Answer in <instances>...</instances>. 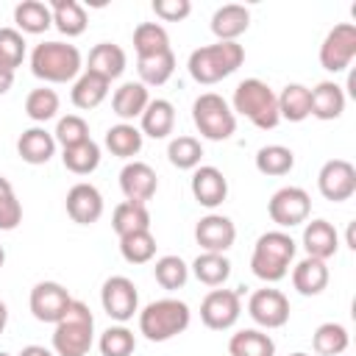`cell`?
I'll use <instances>...</instances> for the list:
<instances>
[{"instance_id":"1","label":"cell","mask_w":356,"mask_h":356,"mask_svg":"<svg viewBox=\"0 0 356 356\" xmlns=\"http://www.w3.org/2000/svg\"><path fill=\"white\" fill-rule=\"evenodd\" d=\"M245 61V47L239 42H214V44H203L197 50L189 53V75L197 83H217L222 78H228L231 72H236Z\"/></svg>"},{"instance_id":"2","label":"cell","mask_w":356,"mask_h":356,"mask_svg":"<svg viewBox=\"0 0 356 356\" xmlns=\"http://www.w3.org/2000/svg\"><path fill=\"white\" fill-rule=\"evenodd\" d=\"M295 239L286 231H267L256 239L253 245V256H250V270L256 278L275 284L281 278H286L289 264L295 259Z\"/></svg>"},{"instance_id":"3","label":"cell","mask_w":356,"mask_h":356,"mask_svg":"<svg viewBox=\"0 0 356 356\" xmlns=\"http://www.w3.org/2000/svg\"><path fill=\"white\" fill-rule=\"evenodd\" d=\"M192 312L184 300L178 298H161L147 303L139 312V334H145V339L150 342H167L178 334H184L189 328Z\"/></svg>"},{"instance_id":"4","label":"cell","mask_w":356,"mask_h":356,"mask_svg":"<svg viewBox=\"0 0 356 356\" xmlns=\"http://www.w3.org/2000/svg\"><path fill=\"white\" fill-rule=\"evenodd\" d=\"M95 339V317L86 303L72 300L53 331L56 356H86Z\"/></svg>"},{"instance_id":"5","label":"cell","mask_w":356,"mask_h":356,"mask_svg":"<svg viewBox=\"0 0 356 356\" xmlns=\"http://www.w3.org/2000/svg\"><path fill=\"white\" fill-rule=\"evenodd\" d=\"M83 67L81 50L67 42H42L31 53V72L47 83L75 81Z\"/></svg>"},{"instance_id":"6","label":"cell","mask_w":356,"mask_h":356,"mask_svg":"<svg viewBox=\"0 0 356 356\" xmlns=\"http://www.w3.org/2000/svg\"><path fill=\"white\" fill-rule=\"evenodd\" d=\"M234 114H242L245 120H250L256 128L270 131L281 122L278 114V95L259 78H245L236 89H234Z\"/></svg>"},{"instance_id":"7","label":"cell","mask_w":356,"mask_h":356,"mask_svg":"<svg viewBox=\"0 0 356 356\" xmlns=\"http://www.w3.org/2000/svg\"><path fill=\"white\" fill-rule=\"evenodd\" d=\"M192 122L200 131V136H206L211 142L231 139L236 131V114L231 111L225 97L217 92H203L192 103Z\"/></svg>"},{"instance_id":"8","label":"cell","mask_w":356,"mask_h":356,"mask_svg":"<svg viewBox=\"0 0 356 356\" xmlns=\"http://www.w3.org/2000/svg\"><path fill=\"white\" fill-rule=\"evenodd\" d=\"M309 211H312V197L300 186H281L278 192H273L267 203V214L278 228H292L306 222Z\"/></svg>"},{"instance_id":"9","label":"cell","mask_w":356,"mask_h":356,"mask_svg":"<svg viewBox=\"0 0 356 356\" xmlns=\"http://www.w3.org/2000/svg\"><path fill=\"white\" fill-rule=\"evenodd\" d=\"M353 56H356V25L353 22L334 25L325 33L323 44H320V64H323V70L342 72V70L350 67Z\"/></svg>"},{"instance_id":"10","label":"cell","mask_w":356,"mask_h":356,"mask_svg":"<svg viewBox=\"0 0 356 356\" xmlns=\"http://www.w3.org/2000/svg\"><path fill=\"white\" fill-rule=\"evenodd\" d=\"M100 303H103V312L117 320V323H128L136 312H139V292H136V284L125 275H111L103 281V289H100Z\"/></svg>"},{"instance_id":"11","label":"cell","mask_w":356,"mask_h":356,"mask_svg":"<svg viewBox=\"0 0 356 356\" xmlns=\"http://www.w3.org/2000/svg\"><path fill=\"white\" fill-rule=\"evenodd\" d=\"M239 289H211L200 303V320L211 331H228L242 314Z\"/></svg>"},{"instance_id":"12","label":"cell","mask_w":356,"mask_h":356,"mask_svg":"<svg viewBox=\"0 0 356 356\" xmlns=\"http://www.w3.org/2000/svg\"><path fill=\"white\" fill-rule=\"evenodd\" d=\"M317 189L325 200L342 203L356 192V167L345 159H331L317 172Z\"/></svg>"},{"instance_id":"13","label":"cell","mask_w":356,"mask_h":356,"mask_svg":"<svg viewBox=\"0 0 356 356\" xmlns=\"http://www.w3.org/2000/svg\"><path fill=\"white\" fill-rule=\"evenodd\" d=\"M248 314L261 328H281L289 320V300L281 289H256L248 300Z\"/></svg>"},{"instance_id":"14","label":"cell","mask_w":356,"mask_h":356,"mask_svg":"<svg viewBox=\"0 0 356 356\" xmlns=\"http://www.w3.org/2000/svg\"><path fill=\"white\" fill-rule=\"evenodd\" d=\"M31 314L39 320V323H58L61 314L67 312V306L72 303L67 286H61L58 281H39L33 289H31Z\"/></svg>"},{"instance_id":"15","label":"cell","mask_w":356,"mask_h":356,"mask_svg":"<svg viewBox=\"0 0 356 356\" xmlns=\"http://www.w3.org/2000/svg\"><path fill=\"white\" fill-rule=\"evenodd\" d=\"M120 189L125 195V200L131 203H147L156 189H159V178H156V170L145 161H128L122 170H120Z\"/></svg>"},{"instance_id":"16","label":"cell","mask_w":356,"mask_h":356,"mask_svg":"<svg viewBox=\"0 0 356 356\" xmlns=\"http://www.w3.org/2000/svg\"><path fill=\"white\" fill-rule=\"evenodd\" d=\"M195 239L206 253H225L236 239V225L225 214H206L195 225Z\"/></svg>"},{"instance_id":"17","label":"cell","mask_w":356,"mask_h":356,"mask_svg":"<svg viewBox=\"0 0 356 356\" xmlns=\"http://www.w3.org/2000/svg\"><path fill=\"white\" fill-rule=\"evenodd\" d=\"M64 206H67V214L72 217V222H78V225H92L103 217V195L97 186H92L86 181L75 184L67 192Z\"/></svg>"},{"instance_id":"18","label":"cell","mask_w":356,"mask_h":356,"mask_svg":"<svg viewBox=\"0 0 356 356\" xmlns=\"http://www.w3.org/2000/svg\"><path fill=\"white\" fill-rule=\"evenodd\" d=\"M189 186H192V197H195L200 206H206V209H214V206H220V203L228 197V181H225V175H222L217 167H211V164L195 167Z\"/></svg>"},{"instance_id":"19","label":"cell","mask_w":356,"mask_h":356,"mask_svg":"<svg viewBox=\"0 0 356 356\" xmlns=\"http://www.w3.org/2000/svg\"><path fill=\"white\" fill-rule=\"evenodd\" d=\"M248 28H250V11L239 3L220 6L211 14V33L217 36V42H236V36H242Z\"/></svg>"},{"instance_id":"20","label":"cell","mask_w":356,"mask_h":356,"mask_svg":"<svg viewBox=\"0 0 356 356\" xmlns=\"http://www.w3.org/2000/svg\"><path fill=\"white\" fill-rule=\"evenodd\" d=\"M303 248L312 259H331L339 248V234L328 220H312L303 228Z\"/></svg>"},{"instance_id":"21","label":"cell","mask_w":356,"mask_h":356,"mask_svg":"<svg viewBox=\"0 0 356 356\" xmlns=\"http://www.w3.org/2000/svg\"><path fill=\"white\" fill-rule=\"evenodd\" d=\"M125 64H128V58H125V50H122L120 44H114V42H100V44H95V47L89 50L86 70L103 75V78L111 83L114 78H120V75L125 72Z\"/></svg>"},{"instance_id":"22","label":"cell","mask_w":356,"mask_h":356,"mask_svg":"<svg viewBox=\"0 0 356 356\" xmlns=\"http://www.w3.org/2000/svg\"><path fill=\"white\" fill-rule=\"evenodd\" d=\"M17 153H19V159L28 161V164H47V161L53 159V153H56V139H53L50 131L33 125V128H28V131L19 134V139H17Z\"/></svg>"},{"instance_id":"23","label":"cell","mask_w":356,"mask_h":356,"mask_svg":"<svg viewBox=\"0 0 356 356\" xmlns=\"http://www.w3.org/2000/svg\"><path fill=\"white\" fill-rule=\"evenodd\" d=\"M292 286L306 298L320 295L328 286V264L323 259H312V256L300 259L292 267Z\"/></svg>"},{"instance_id":"24","label":"cell","mask_w":356,"mask_h":356,"mask_svg":"<svg viewBox=\"0 0 356 356\" xmlns=\"http://www.w3.org/2000/svg\"><path fill=\"white\" fill-rule=\"evenodd\" d=\"M108 81L103 78V75H97V72H89V70H83L78 78H75V83H72V106L75 108H83V111H89V108H97L106 97H108Z\"/></svg>"},{"instance_id":"25","label":"cell","mask_w":356,"mask_h":356,"mask_svg":"<svg viewBox=\"0 0 356 356\" xmlns=\"http://www.w3.org/2000/svg\"><path fill=\"white\" fill-rule=\"evenodd\" d=\"M142 136H150V139H164V136H170L172 134V128H175V108H172V103L170 100H164V97H156V100H150L147 103V108L142 111Z\"/></svg>"},{"instance_id":"26","label":"cell","mask_w":356,"mask_h":356,"mask_svg":"<svg viewBox=\"0 0 356 356\" xmlns=\"http://www.w3.org/2000/svg\"><path fill=\"white\" fill-rule=\"evenodd\" d=\"M150 103V95H147V86L139 83V81H125L114 95H111V108L120 120H134V117H142V111L147 108Z\"/></svg>"},{"instance_id":"27","label":"cell","mask_w":356,"mask_h":356,"mask_svg":"<svg viewBox=\"0 0 356 356\" xmlns=\"http://www.w3.org/2000/svg\"><path fill=\"white\" fill-rule=\"evenodd\" d=\"M312 92V117L317 120H337L345 111V92L334 81H320Z\"/></svg>"},{"instance_id":"28","label":"cell","mask_w":356,"mask_h":356,"mask_svg":"<svg viewBox=\"0 0 356 356\" xmlns=\"http://www.w3.org/2000/svg\"><path fill=\"white\" fill-rule=\"evenodd\" d=\"M278 114L281 120L289 122H303L312 117V92L303 83H286L284 92L278 95Z\"/></svg>"},{"instance_id":"29","label":"cell","mask_w":356,"mask_h":356,"mask_svg":"<svg viewBox=\"0 0 356 356\" xmlns=\"http://www.w3.org/2000/svg\"><path fill=\"white\" fill-rule=\"evenodd\" d=\"M14 22L19 33H44L53 25V14L42 0H22L14 8Z\"/></svg>"},{"instance_id":"30","label":"cell","mask_w":356,"mask_h":356,"mask_svg":"<svg viewBox=\"0 0 356 356\" xmlns=\"http://www.w3.org/2000/svg\"><path fill=\"white\" fill-rule=\"evenodd\" d=\"M111 228L117 231V236H128V234H136V231H150V211L145 203H131V200H122L114 214H111Z\"/></svg>"},{"instance_id":"31","label":"cell","mask_w":356,"mask_h":356,"mask_svg":"<svg viewBox=\"0 0 356 356\" xmlns=\"http://www.w3.org/2000/svg\"><path fill=\"white\" fill-rule=\"evenodd\" d=\"M134 50H136V58L167 53V50H172L170 47V33L159 22H139L136 31H134Z\"/></svg>"},{"instance_id":"32","label":"cell","mask_w":356,"mask_h":356,"mask_svg":"<svg viewBox=\"0 0 356 356\" xmlns=\"http://www.w3.org/2000/svg\"><path fill=\"white\" fill-rule=\"evenodd\" d=\"M228 353L231 356H275V342L270 339V334L259 328H245L231 337Z\"/></svg>"},{"instance_id":"33","label":"cell","mask_w":356,"mask_h":356,"mask_svg":"<svg viewBox=\"0 0 356 356\" xmlns=\"http://www.w3.org/2000/svg\"><path fill=\"white\" fill-rule=\"evenodd\" d=\"M50 14H53V25L64 36H81L86 31V11L78 0H53Z\"/></svg>"},{"instance_id":"34","label":"cell","mask_w":356,"mask_h":356,"mask_svg":"<svg viewBox=\"0 0 356 356\" xmlns=\"http://www.w3.org/2000/svg\"><path fill=\"white\" fill-rule=\"evenodd\" d=\"M189 270L195 273V278L200 284H206V286H222L228 281V275H231V261L225 259V253H206L203 250L192 261Z\"/></svg>"},{"instance_id":"35","label":"cell","mask_w":356,"mask_h":356,"mask_svg":"<svg viewBox=\"0 0 356 356\" xmlns=\"http://www.w3.org/2000/svg\"><path fill=\"white\" fill-rule=\"evenodd\" d=\"M136 70H139V83H145V86H161L175 72V53L167 50V53H159V56L136 58Z\"/></svg>"},{"instance_id":"36","label":"cell","mask_w":356,"mask_h":356,"mask_svg":"<svg viewBox=\"0 0 356 356\" xmlns=\"http://www.w3.org/2000/svg\"><path fill=\"white\" fill-rule=\"evenodd\" d=\"M106 147L111 150V156H120V159H134L139 150H142V131L131 122H120V125H111L106 131Z\"/></svg>"},{"instance_id":"37","label":"cell","mask_w":356,"mask_h":356,"mask_svg":"<svg viewBox=\"0 0 356 356\" xmlns=\"http://www.w3.org/2000/svg\"><path fill=\"white\" fill-rule=\"evenodd\" d=\"M312 345L320 356H339V353L348 350L350 337H348V328L342 323H323V325L314 328Z\"/></svg>"},{"instance_id":"38","label":"cell","mask_w":356,"mask_h":356,"mask_svg":"<svg viewBox=\"0 0 356 356\" xmlns=\"http://www.w3.org/2000/svg\"><path fill=\"white\" fill-rule=\"evenodd\" d=\"M61 161H64V167H67L70 172H75V175H89V172H95L97 164H100V147H97V142L86 139V142H81V145L64 147Z\"/></svg>"},{"instance_id":"39","label":"cell","mask_w":356,"mask_h":356,"mask_svg":"<svg viewBox=\"0 0 356 356\" xmlns=\"http://www.w3.org/2000/svg\"><path fill=\"white\" fill-rule=\"evenodd\" d=\"M295 167V153L284 145H264L256 153V170L261 175H286Z\"/></svg>"},{"instance_id":"40","label":"cell","mask_w":356,"mask_h":356,"mask_svg":"<svg viewBox=\"0 0 356 356\" xmlns=\"http://www.w3.org/2000/svg\"><path fill=\"white\" fill-rule=\"evenodd\" d=\"M58 95L56 89H47V86H39V89H31L28 97H25V114L33 120V122H47L58 114Z\"/></svg>"},{"instance_id":"41","label":"cell","mask_w":356,"mask_h":356,"mask_svg":"<svg viewBox=\"0 0 356 356\" xmlns=\"http://www.w3.org/2000/svg\"><path fill=\"white\" fill-rule=\"evenodd\" d=\"M167 159L172 167L178 170H195L200 167V159H203V147L195 136H175L170 145H167Z\"/></svg>"},{"instance_id":"42","label":"cell","mask_w":356,"mask_h":356,"mask_svg":"<svg viewBox=\"0 0 356 356\" xmlns=\"http://www.w3.org/2000/svg\"><path fill=\"white\" fill-rule=\"evenodd\" d=\"M120 253L128 264H147L156 256V236L150 231H136L120 239Z\"/></svg>"},{"instance_id":"43","label":"cell","mask_w":356,"mask_h":356,"mask_svg":"<svg viewBox=\"0 0 356 356\" xmlns=\"http://www.w3.org/2000/svg\"><path fill=\"white\" fill-rule=\"evenodd\" d=\"M153 275L164 289H181L189 278V264L181 256H161L153 264Z\"/></svg>"},{"instance_id":"44","label":"cell","mask_w":356,"mask_h":356,"mask_svg":"<svg viewBox=\"0 0 356 356\" xmlns=\"http://www.w3.org/2000/svg\"><path fill=\"white\" fill-rule=\"evenodd\" d=\"M97 348H100L103 356H131L134 348H136V337L125 325H111L100 334Z\"/></svg>"},{"instance_id":"45","label":"cell","mask_w":356,"mask_h":356,"mask_svg":"<svg viewBox=\"0 0 356 356\" xmlns=\"http://www.w3.org/2000/svg\"><path fill=\"white\" fill-rule=\"evenodd\" d=\"M53 139H56L61 147H72V145H81V142H86V139H92V136H89V125H86L83 117L67 114V117H61V120L56 122Z\"/></svg>"},{"instance_id":"46","label":"cell","mask_w":356,"mask_h":356,"mask_svg":"<svg viewBox=\"0 0 356 356\" xmlns=\"http://www.w3.org/2000/svg\"><path fill=\"white\" fill-rule=\"evenodd\" d=\"M25 58V39L17 28H0V67L17 70Z\"/></svg>"},{"instance_id":"47","label":"cell","mask_w":356,"mask_h":356,"mask_svg":"<svg viewBox=\"0 0 356 356\" xmlns=\"http://www.w3.org/2000/svg\"><path fill=\"white\" fill-rule=\"evenodd\" d=\"M19 222H22V206L8 178L0 175V231H14Z\"/></svg>"},{"instance_id":"48","label":"cell","mask_w":356,"mask_h":356,"mask_svg":"<svg viewBox=\"0 0 356 356\" xmlns=\"http://www.w3.org/2000/svg\"><path fill=\"white\" fill-rule=\"evenodd\" d=\"M153 11L164 22H181L189 17L192 3L189 0H153Z\"/></svg>"},{"instance_id":"49","label":"cell","mask_w":356,"mask_h":356,"mask_svg":"<svg viewBox=\"0 0 356 356\" xmlns=\"http://www.w3.org/2000/svg\"><path fill=\"white\" fill-rule=\"evenodd\" d=\"M19 356H56V353L47 350L44 345H25V348L19 350Z\"/></svg>"},{"instance_id":"50","label":"cell","mask_w":356,"mask_h":356,"mask_svg":"<svg viewBox=\"0 0 356 356\" xmlns=\"http://www.w3.org/2000/svg\"><path fill=\"white\" fill-rule=\"evenodd\" d=\"M11 83H14V72L6 70V67H0V95H6L11 89Z\"/></svg>"},{"instance_id":"51","label":"cell","mask_w":356,"mask_h":356,"mask_svg":"<svg viewBox=\"0 0 356 356\" xmlns=\"http://www.w3.org/2000/svg\"><path fill=\"white\" fill-rule=\"evenodd\" d=\"M6 323H8V306L0 300V334L6 331Z\"/></svg>"},{"instance_id":"52","label":"cell","mask_w":356,"mask_h":356,"mask_svg":"<svg viewBox=\"0 0 356 356\" xmlns=\"http://www.w3.org/2000/svg\"><path fill=\"white\" fill-rule=\"evenodd\" d=\"M6 264V250H3V245H0V267Z\"/></svg>"},{"instance_id":"53","label":"cell","mask_w":356,"mask_h":356,"mask_svg":"<svg viewBox=\"0 0 356 356\" xmlns=\"http://www.w3.org/2000/svg\"><path fill=\"white\" fill-rule=\"evenodd\" d=\"M289 356H309V353H300V350H298V353H289Z\"/></svg>"},{"instance_id":"54","label":"cell","mask_w":356,"mask_h":356,"mask_svg":"<svg viewBox=\"0 0 356 356\" xmlns=\"http://www.w3.org/2000/svg\"><path fill=\"white\" fill-rule=\"evenodd\" d=\"M0 356H11V353H3V350H0Z\"/></svg>"}]
</instances>
